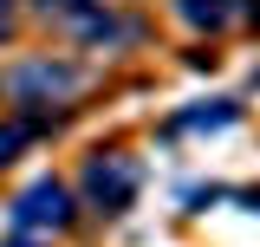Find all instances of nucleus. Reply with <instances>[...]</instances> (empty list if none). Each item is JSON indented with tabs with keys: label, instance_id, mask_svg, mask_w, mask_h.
<instances>
[{
	"label": "nucleus",
	"instance_id": "obj_1",
	"mask_svg": "<svg viewBox=\"0 0 260 247\" xmlns=\"http://www.w3.org/2000/svg\"><path fill=\"white\" fill-rule=\"evenodd\" d=\"M78 85V65H52V59H32V65H13L7 78H0V91L20 98V104H52Z\"/></svg>",
	"mask_w": 260,
	"mask_h": 247
},
{
	"label": "nucleus",
	"instance_id": "obj_2",
	"mask_svg": "<svg viewBox=\"0 0 260 247\" xmlns=\"http://www.w3.org/2000/svg\"><path fill=\"white\" fill-rule=\"evenodd\" d=\"M85 195H91V208H104V215H124L130 195H137V163L130 156H91L85 163Z\"/></svg>",
	"mask_w": 260,
	"mask_h": 247
},
{
	"label": "nucleus",
	"instance_id": "obj_3",
	"mask_svg": "<svg viewBox=\"0 0 260 247\" xmlns=\"http://www.w3.org/2000/svg\"><path fill=\"white\" fill-rule=\"evenodd\" d=\"M39 13L46 20H59L65 33H78V39H117V20L104 13V0H39Z\"/></svg>",
	"mask_w": 260,
	"mask_h": 247
},
{
	"label": "nucleus",
	"instance_id": "obj_4",
	"mask_svg": "<svg viewBox=\"0 0 260 247\" xmlns=\"http://www.w3.org/2000/svg\"><path fill=\"white\" fill-rule=\"evenodd\" d=\"M13 221L20 228H65L72 221V202H65L59 182H32L20 202H13Z\"/></svg>",
	"mask_w": 260,
	"mask_h": 247
},
{
	"label": "nucleus",
	"instance_id": "obj_5",
	"mask_svg": "<svg viewBox=\"0 0 260 247\" xmlns=\"http://www.w3.org/2000/svg\"><path fill=\"white\" fill-rule=\"evenodd\" d=\"M176 13H182L189 26H208V33H215V26H228L241 7H234V0H176Z\"/></svg>",
	"mask_w": 260,
	"mask_h": 247
},
{
	"label": "nucleus",
	"instance_id": "obj_6",
	"mask_svg": "<svg viewBox=\"0 0 260 247\" xmlns=\"http://www.w3.org/2000/svg\"><path fill=\"white\" fill-rule=\"evenodd\" d=\"M32 143V123H0V163H13V150Z\"/></svg>",
	"mask_w": 260,
	"mask_h": 247
},
{
	"label": "nucleus",
	"instance_id": "obj_7",
	"mask_svg": "<svg viewBox=\"0 0 260 247\" xmlns=\"http://www.w3.org/2000/svg\"><path fill=\"white\" fill-rule=\"evenodd\" d=\"M13 33V0H0V39Z\"/></svg>",
	"mask_w": 260,
	"mask_h": 247
},
{
	"label": "nucleus",
	"instance_id": "obj_8",
	"mask_svg": "<svg viewBox=\"0 0 260 247\" xmlns=\"http://www.w3.org/2000/svg\"><path fill=\"white\" fill-rule=\"evenodd\" d=\"M13 247H26V241H13Z\"/></svg>",
	"mask_w": 260,
	"mask_h": 247
}]
</instances>
